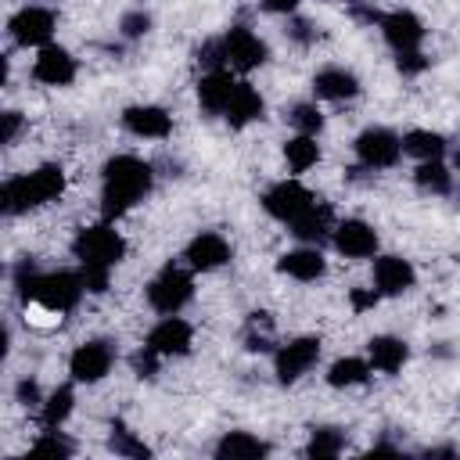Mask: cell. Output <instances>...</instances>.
<instances>
[{
    "label": "cell",
    "mask_w": 460,
    "mask_h": 460,
    "mask_svg": "<svg viewBox=\"0 0 460 460\" xmlns=\"http://www.w3.org/2000/svg\"><path fill=\"white\" fill-rule=\"evenodd\" d=\"M266 453H270V446L262 438L248 435V431H230L216 446V456L219 460H255V456H266Z\"/></svg>",
    "instance_id": "25"
},
{
    "label": "cell",
    "mask_w": 460,
    "mask_h": 460,
    "mask_svg": "<svg viewBox=\"0 0 460 460\" xmlns=\"http://www.w3.org/2000/svg\"><path fill=\"white\" fill-rule=\"evenodd\" d=\"M234 86H237V79H234L226 68H212V72H205V75L198 79V104H201L208 115H223V108H226Z\"/></svg>",
    "instance_id": "19"
},
{
    "label": "cell",
    "mask_w": 460,
    "mask_h": 460,
    "mask_svg": "<svg viewBox=\"0 0 460 460\" xmlns=\"http://www.w3.org/2000/svg\"><path fill=\"white\" fill-rule=\"evenodd\" d=\"M65 190V169L61 165H40L32 172H22V176H11L0 190V208L7 216H22L29 208H40L54 198H61Z\"/></svg>",
    "instance_id": "3"
},
{
    "label": "cell",
    "mask_w": 460,
    "mask_h": 460,
    "mask_svg": "<svg viewBox=\"0 0 460 460\" xmlns=\"http://www.w3.org/2000/svg\"><path fill=\"white\" fill-rule=\"evenodd\" d=\"M32 75L47 86H68L75 79V58L65 47L47 43V47H40V54L32 61Z\"/></svg>",
    "instance_id": "16"
},
{
    "label": "cell",
    "mask_w": 460,
    "mask_h": 460,
    "mask_svg": "<svg viewBox=\"0 0 460 460\" xmlns=\"http://www.w3.org/2000/svg\"><path fill=\"white\" fill-rule=\"evenodd\" d=\"M417 280V270L402 255H377L374 259V291L377 295H402Z\"/></svg>",
    "instance_id": "15"
},
{
    "label": "cell",
    "mask_w": 460,
    "mask_h": 460,
    "mask_svg": "<svg viewBox=\"0 0 460 460\" xmlns=\"http://www.w3.org/2000/svg\"><path fill=\"white\" fill-rule=\"evenodd\" d=\"M32 453H50V456H72V442H68V438H61V435H54V431H47V435H40V438L32 442Z\"/></svg>",
    "instance_id": "34"
},
{
    "label": "cell",
    "mask_w": 460,
    "mask_h": 460,
    "mask_svg": "<svg viewBox=\"0 0 460 460\" xmlns=\"http://www.w3.org/2000/svg\"><path fill=\"white\" fill-rule=\"evenodd\" d=\"M119 29H122L126 40H137V36H144V32L151 29V14H147V11H129V14H122Z\"/></svg>",
    "instance_id": "35"
},
{
    "label": "cell",
    "mask_w": 460,
    "mask_h": 460,
    "mask_svg": "<svg viewBox=\"0 0 460 460\" xmlns=\"http://www.w3.org/2000/svg\"><path fill=\"white\" fill-rule=\"evenodd\" d=\"M341 449H345V431H338V428H316L313 438H309V446H305V456H313V460H331V456H338Z\"/></svg>",
    "instance_id": "30"
},
{
    "label": "cell",
    "mask_w": 460,
    "mask_h": 460,
    "mask_svg": "<svg viewBox=\"0 0 460 460\" xmlns=\"http://www.w3.org/2000/svg\"><path fill=\"white\" fill-rule=\"evenodd\" d=\"M313 201H316V198H313L298 180H280V183H273V187L262 194V208H266L273 219H280V223H295Z\"/></svg>",
    "instance_id": "9"
},
{
    "label": "cell",
    "mask_w": 460,
    "mask_h": 460,
    "mask_svg": "<svg viewBox=\"0 0 460 460\" xmlns=\"http://www.w3.org/2000/svg\"><path fill=\"white\" fill-rule=\"evenodd\" d=\"M14 395H18V402H25V406H32V402H40V385L36 381H18V388H14Z\"/></svg>",
    "instance_id": "40"
},
{
    "label": "cell",
    "mask_w": 460,
    "mask_h": 460,
    "mask_svg": "<svg viewBox=\"0 0 460 460\" xmlns=\"http://www.w3.org/2000/svg\"><path fill=\"white\" fill-rule=\"evenodd\" d=\"M298 4H302V0H262V7L273 11V14H291Z\"/></svg>",
    "instance_id": "43"
},
{
    "label": "cell",
    "mask_w": 460,
    "mask_h": 460,
    "mask_svg": "<svg viewBox=\"0 0 460 460\" xmlns=\"http://www.w3.org/2000/svg\"><path fill=\"white\" fill-rule=\"evenodd\" d=\"M402 151L420 158V162H435L446 155V137L442 133H431V129H410L402 137Z\"/></svg>",
    "instance_id": "26"
},
{
    "label": "cell",
    "mask_w": 460,
    "mask_h": 460,
    "mask_svg": "<svg viewBox=\"0 0 460 460\" xmlns=\"http://www.w3.org/2000/svg\"><path fill=\"white\" fill-rule=\"evenodd\" d=\"M334 248L345 259H370L377 252V230L363 219H345L334 226Z\"/></svg>",
    "instance_id": "18"
},
{
    "label": "cell",
    "mask_w": 460,
    "mask_h": 460,
    "mask_svg": "<svg viewBox=\"0 0 460 460\" xmlns=\"http://www.w3.org/2000/svg\"><path fill=\"white\" fill-rule=\"evenodd\" d=\"M288 122H291L298 133H305V137H316V133L323 129V115H320V108L309 104V101L291 104V108H288Z\"/></svg>",
    "instance_id": "33"
},
{
    "label": "cell",
    "mask_w": 460,
    "mask_h": 460,
    "mask_svg": "<svg viewBox=\"0 0 460 460\" xmlns=\"http://www.w3.org/2000/svg\"><path fill=\"white\" fill-rule=\"evenodd\" d=\"M291 226V234L298 237V241H309V244H320L327 234H331V205H323V201H313L295 223H288Z\"/></svg>",
    "instance_id": "24"
},
{
    "label": "cell",
    "mask_w": 460,
    "mask_h": 460,
    "mask_svg": "<svg viewBox=\"0 0 460 460\" xmlns=\"http://www.w3.org/2000/svg\"><path fill=\"white\" fill-rule=\"evenodd\" d=\"M456 172H460V151H456Z\"/></svg>",
    "instance_id": "44"
},
{
    "label": "cell",
    "mask_w": 460,
    "mask_h": 460,
    "mask_svg": "<svg viewBox=\"0 0 460 460\" xmlns=\"http://www.w3.org/2000/svg\"><path fill=\"white\" fill-rule=\"evenodd\" d=\"M262 111H266V104H262L259 90H255L252 83H237L234 93H230V101H226V108H223V119H226L234 129H241V126L262 119Z\"/></svg>",
    "instance_id": "20"
},
{
    "label": "cell",
    "mask_w": 460,
    "mask_h": 460,
    "mask_svg": "<svg viewBox=\"0 0 460 460\" xmlns=\"http://www.w3.org/2000/svg\"><path fill=\"white\" fill-rule=\"evenodd\" d=\"M190 295H194V277H190L183 266H176V262L162 266V273L147 284V302H151V309H158L162 316L180 313V309L190 302Z\"/></svg>",
    "instance_id": "5"
},
{
    "label": "cell",
    "mask_w": 460,
    "mask_h": 460,
    "mask_svg": "<svg viewBox=\"0 0 460 460\" xmlns=\"http://www.w3.org/2000/svg\"><path fill=\"white\" fill-rule=\"evenodd\" d=\"M367 356H370V367L381 370V374H399L402 363L410 359V345L402 338H392V334H377L367 341Z\"/></svg>",
    "instance_id": "21"
},
{
    "label": "cell",
    "mask_w": 460,
    "mask_h": 460,
    "mask_svg": "<svg viewBox=\"0 0 460 460\" xmlns=\"http://www.w3.org/2000/svg\"><path fill=\"white\" fill-rule=\"evenodd\" d=\"M413 183L428 194H449L453 190V172L435 158V162H420L413 172Z\"/></svg>",
    "instance_id": "29"
},
{
    "label": "cell",
    "mask_w": 460,
    "mask_h": 460,
    "mask_svg": "<svg viewBox=\"0 0 460 460\" xmlns=\"http://www.w3.org/2000/svg\"><path fill=\"white\" fill-rule=\"evenodd\" d=\"M284 158H288L291 172H305L309 165H316V162H320V144H316V137L298 133V137L284 140Z\"/></svg>",
    "instance_id": "28"
},
{
    "label": "cell",
    "mask_w": 460,
    "mask_h": 460,
    "mask_svg": "<svg viewBox=\"0 0 460 460\" xmlns=\"http://www.w3.org/2000/svg\"><path fill=\"white\" fill-rule=\"evenodd\" d=\"M158 359H162V356H158L155 349H147V345H144V349H137V352H133V359H129V363H133V374H137V377H155V374H158Z\"/></svg>",
    "instance_id": "36"
},
{
    "label": "cell",
    "mask_w": 460,
    "mask_h": 460,
    "mask_svg": "<svg viewBox=\"0 0 460 460\" xmlns=\"http://www.w3.org/2000/svg\"><path fill=\"white\" fill-rule=\"evenodd\" d=\"M288 32H291V40H295V43H313V36H316V29H313L309 22H302V18H295Z\"/></svg>",
    "instance_id": "41"
},
{
    "label": "cell",
    "mask_w": 460,
    "mask_h": 460,
    "mask_svg": "<svg viewBox=\"0 0 460 460\" xmlns=\"http://www.w3.org/2000/svg\"><path fill=\"white\" fill-rule=\"evenodd\" d=\"M7 32L18 47H47V40L54 36V11L47 7H22L18 14H11Z\"/></svg>",
    "instance_id": "11"
},
{
    "label": "cell",
    "mask_w": 460,
    "mask_h": 460,
    "mask_svg": "<svg viewBox=\"0 0 460 460\" xmlns=\"http://www.w3.org/2000/svg\"><path fill=\"white\" fill-rule=\"evenodd\" d=\"M320 345L323 341L313 338V334H302V338H291L288 345H280L277 356H273L277 381L280 385H295L302 374H309L316 367V359H320Z\"/></svg>",
    "instance_id": "6"
},
{
    "label": "cell",
    "mask_w": 460,
    "mask_h": 460,
    "mask_svg": "<svg viewBox=\"0 0 460 460\" xmlns=\"http://www.w3.org/2000/svg\"><path fill=\"white\" fill-rule=\"evenodd\" d=\"M79 273H83L86 291H93V295H104V291H108V277H111V270H79Z\"/></svg>",
    "instance_id": "38"
},
{
    "label": "cell",
    "mask_w": 460,
    "mask_h": 460,
    "mask_svg": "<svg viewBox=\"0 0 460 460\" xmlns=\"http://www.w3.org/2000/svg\"><path fill=\"white\" fill-rule=\"evenodd\" d=\"M108 449H111V453H119V456H137V460H147V456H151V449H147L140 438H133V431H129L122 420H111Z\"/></svg>",
    "instance_id": "31"
},
{
    "label": "cell",
    "mask_w": 460,
    "mask_h": 460,
    "mask_svg": "<svg viewBox=\"0 0 460 460\" xmlns=\"http://www.w3.org/2000/svg\"><path fill=\"white\" fill-rule=\"evenodd\" d=\"M72 402H75L72 385L54 388V392L47 395V402H43V424H47V428H58V424H61V420L72 413Z\"/></svg>",
    "instance_id": "32"
},
{
    "label": "cell",
    "mask_w": 460,
    "mask_h": 460,
    "mask_svg": "<svg viewBox=\"0 0 460 460\" xmlns=\"http://www.w3.org/2000/svg\"><path fill=\"white\" fill-rule=\"evenodd\" d=\"M352 147H356V158H359L363 169H388L402 155V137H395L385 126H370V129H363L356 137Z\"/></svg>",
    "instance_id": "7"
},
{
    "label": "cell",
    "mask_w": 460,
    "mask_h": 460,
    "mask_svg": "<svg viewBox=\"0 0 460 460\" xmlns=\"http://www.w3.org/2000/svg\"><path fill=\"white\" fill-rule=\"evenodd\" d=\"M367 377H370V363L367 359H356V356L334 359L331 370H327V385L331 388H352V385H363Z\"/></svg>",
    "instance_id": "27"
},
{
    "label": "cell",
    "mask_w": 460,
    "mask_h": 460,
    "mask_svg": "<svg viewBox=\"0 0 460 460\" xmlns=\"http://www.w3.org/2000/svg\"><path fill=\"white\" fill-rule=\"evenodd\" d=\"M0 119H4V133H0V140H4V144H14L18 133H22V111H4Z\"/></svg>",
    "instance_id": "39"
},
{
    "label": "cell",
    "mask_w": 460,
    "mask_h": 460,
    "mask_svg": "<svg viewBox=\"0 0 460 460\" xmlns=\"http://www.w3.org/2000/svg\"><path fill=\"white\" fill-rule=\"evenodd\" d=\"M183 259H187V266H190V270L208 273V270H219L223 262H230V244H226V237H223V234H216V230H201L198 237H190V241H187Z\"/></svg>",
    "instance_id": "14"
},
{
    "label": "cell",
    "mask_w": 460,
    "mask_h": 460,
    "mask_svg": "<svg viewBox=\"0 0 460 460\" xmlns=\"http://www.w3.org/2000/svg\"><path fill=\"white\" fill-rule=\"evenodd\" d=\"M381 36H385V43L395 50V54H410V50H420V43H424V22L413 14V11H388V14H381Z\"/></svg>",
    "instance_id": "10"
},
{
    "label": "cell",
    "mask_w": 460,
    "mask_h": 460,
    "mask_svg": "<svg viewBox=\"0 0 460 460\" xmlns=\"http://www.w3.org/2000/svg\"><path fill=\"white\" fill-rule=\"evenodd\" d=\"M14 288H18L22 305H40V309H50V313H58V316L68 313V309H75V302H79L83 291H86L83 273H72V270L40 273L29 255L14 266Z\"/></svg>",
    "instance_id": "1"
},
{
    "label": "cell",
    "mask_w": 460,
    "mask_h": 460,
    "mask_svg": "<svg viewBox=\"0 0 460 460\" xmlns=\"http://www.w3.org/2000/svg\"><path fill=\"white\" fill-rule=\"evenodd\" d=\"M395 65H399L402 75H417V72L428 68V58L420 50H410V54H395Z\"/></svg>",
    "instance_id": "37"
},
{
    "label": "cell",
    "mask_w": 460,
    "mask_h": 460,
    "mask_svg": "<svg viewBox=\"0 0 460 460\" xmlns=\"http://www.w3.org/2000/svg\"><path fill=\"white\" fill-rule=\"evenodd\" d=\"M349 298H352V309H356V313H363V309H374V305H377V291H374V288H370V291H359V288H356Z\"/></svg>",
    "instance_id": "42"
},
{
    "label": "cell",
    "mask_w": 460,
    "mask_h": 460,
    "mask_svg": "<svg viewBox=\"0 0 460 460\" xmlns=\"http://www.w3.org/2000/svg\"><path fill=\"white\" fill-rule=\"evenodd\" d=\"M155 183V169L137 158V155H115L104 162V176H101V216L104 219H119L126 216L137 201L147 198Z\"/></svg>",
    "instance_id": "2"
},
{
    "label": "cell",
    "mask_w": 460,
    "mask_h": 460,
    "mask_svg": "<svg viewBox=\"0 0 460 460\" xmlns=\"http://www.w3.org/2000/svg\"><path fill=\"white\" fill-rule=\"evenodd\" d=\"M190 341H194V331L187 320H180L176 313L162 316L151 331H147V349H155L158 356H187L190 352Z\"/></svg>",
    "instance_id": "13"
},
{
    "label": "cell",
    "mask_w": 460,
    "mask_h": 460,
    "mask_svg": "<svg viewBox=\"0 0 460 460\" xmlns=\"http://www.w3.org/2000/svg\"><path fill=\"white\" fill-rule=\"evenodd\" d=\"M111 359H115V352H111L108 341H83L68 356V374L79 385H93V381H101L111 370Z\"/></svg>",
    "instance_id": "12"
},
{
    "label": "cell",
    "mask_w": 460,
    "mask_h": 460,
    "mask_svg": "<svg viewBox=\"0 0 460 460\" xmlns=\"http://www.w3.org/2000/svg\"><path fill=\"white\" fill-rule=\"evenodd\" d=\"M122 126L133 137H147V140H162L172 133V115L158 104H133L122 111Z\"/></svg>",
    "instance_id": "17"
},
{
    "label": "cell",
    "mask_w": 460,
    "mask_h": 460,
    "mask_svg": "<svg viewBox=\"0 0 460 460\" xmlns=\"http://www.w3.org/2000/svg\"><path fill=\"white\" fill-rule=\"evenodd\" d=\"M313 90H316V97H323V101H349V97L359 93V79H356L352 72L331 65V68H320V72L313 75Z\"/></svg>",
    "instance_id": "23"
},
{
    "label": "cell",
    "mask_w": 460,
    "mask_h": 460,
    "mask_svg": "<svg viewBox=\"0 0 460 460\" xmlns=\"http://www.w3.org/2000/svg\"><path fill=\"white\" fill-rule=\"evenodd\" d=\"M277 270L280 273H288V277H295V280H320L323 277V270H327V262H323V255H320V248L313 244V248H295V252H284L280 259H277Z\"/></svg>",
    "instance_id": "22"
},
{
    "label": "cell",
    "mask_w": 460,
    "mask_h": 460,
    "mask_svg": "<svg viewBox=\"0 0 460 460\" xmlns=\"http://www.w3.org/2000/svg\"><path fill=\"white\" fill-rule=\"evenodd\" d=\"M219 40H223V58H226V65L237 68V72H252V68H259V65L270 58V47H266L248 25H230L226 36H219Z\"/></svg>",
    "instance_id": "8"
},
{
    "label": "cell",
    "mask_w": 460,
    "mask_h": 460,
    "mask_svg": "<svg viewBox=\"0 0 460 460\" xmlns=\"http://www.w3.org/2000/svg\"><path fill=\"white\" fill-rule=\"evenodd\" d=\"M72 252H75L83 270H115L126 259V241L108 219V223L83 226L75 234V241H72Z\"/></svg>",
    "instance_id": "4"
}]
</instances>
